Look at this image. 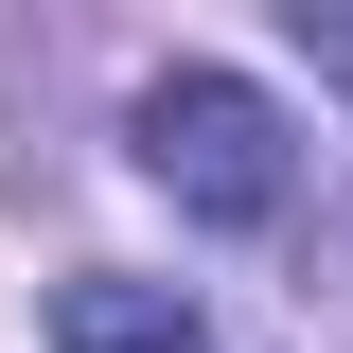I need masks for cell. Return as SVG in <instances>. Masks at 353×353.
I'll list each match as a JSON object with an SVG mask.
<instances>
[{
    "label": "cell",
    "mask_w": 353,
    "mask_h": 353,
    "mask_svg": "<svg viewBox=\"0 0 353 353\" xmlns=\"http://www.w3.org/2000/svg\"><path fill=\"white\" fill-rule=\"evenodd\" d=\"M53 353H212V336H194V301L141 283V265H71V283H53Z\"/></svg>",
    "instance_id": "2"
},
{
    "label": "cell",
    "mask_w": 353,
    "mask_h": 353,
    "mask_svg": "<svg viewBox=\"0 0 353 353\" xmlns=\"http://www.w3.org/2000/svg\"><path fill=\"white\" fill-rule=\"evenodd\" d=\"M283 36L318 53V88H353V0H283Z\"/></svg>",
    "instance_id": "3"
},
{
    "label": "cell",
    "mask_w": 353,
    "mask_h": 353,
    "mask_svg": "<svg viewBox=\"0 0 353 353\" xmlns=\"http://www.w3.org/2000/svg\"><path fill=\"white\" fill-rule=\"evenodd\" d=\"M124 141H141V176H159L194 230H265L283 176H301V141H283V106H265L248 71H159L124 106Z\"/></svg>",
    "instance_id": "1"
}]
</instances>
